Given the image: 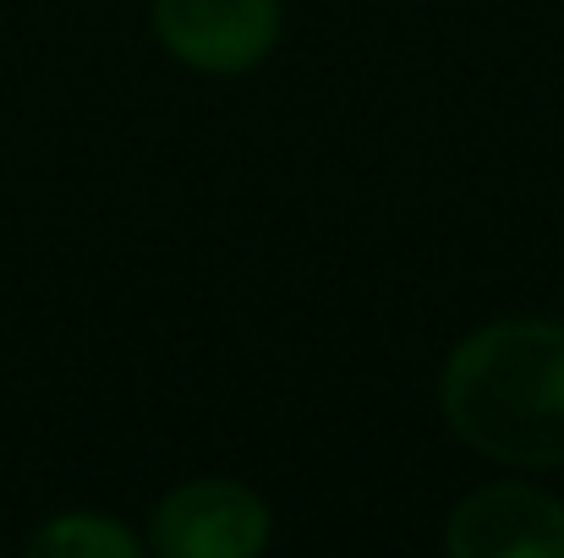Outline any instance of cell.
<instances>
[{"label":"cell","instance_id":"6da1fadb","mask_svg":"<svg viewBox=\"0 0 564 558\" xmlns=\"http://www.w3.org/2000/svg\"><path fill=\"white\" fill-rule=\"evenodd\" d=\"M449 427L510 466L564 460V324H494L444 368Z\"/></svg>","mask_w":564,"mask_h":558},{"label":"cell","instance_id":"7a4b0ae2","mask_svg":"<svg viewBox=\"0 0 564 558\" xmlns=\"http://www.w3.org/2000/svg\"><path fill=\"white\" fill-rule=\"evenodd\" d=\"M154 28L187 66L230 77L274 50L280 0H154Z\"/></svg>","mask_w":564,"mask_h":558},{"label":"cell","instance_id":"3957f363","mask_svg":"<svg viewBox=\"0 0 564 558\" xmlns=\"http://www.w3.org/2000/svg\"><path fill=\"white\" fill-rule=\"evenodd\" d=\"M269 543V510L236 482H192L154 510V548L171 558H247Z\"/></svg>","mask_w":564,"mask_h":558},{"label":"cell","instance_id":"277c9868","mask_svg":"<svg viewBox=\"0 0 564 558\" xmlns=\"http://www.w3.org/2000/svg\"><path fill=\"white\" fill-rule=\"evenodd\" d=\"M460 558H564V504L538 488H482L449 521Z\"/></svg>","mask_w":564,"mask_h":558},{"label":"cell","instance_id":"5b68a950","mask_svg":"<svg viewBox=\"0 0 564 558\" xmlns=\"http://www.w3.org/2000/svg\"><path fill=\"white\" fill-rule=\"evenodd\" d=\"M33 554H61V558H132L138 543L105 521V515H61L55 526H44L33 537Z\"/></svg>","mask_w":564,"mask_h":558}]
</instances>
